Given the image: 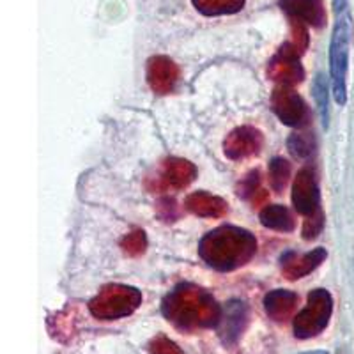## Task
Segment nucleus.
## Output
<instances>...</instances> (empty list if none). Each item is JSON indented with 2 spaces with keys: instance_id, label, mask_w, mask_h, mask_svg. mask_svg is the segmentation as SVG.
<instances>
[{
  "instance_id": "9",
  "label": "nucleus",
  "mask_w": 354,
  "mask_h": 354,
  "mask_svg": "<svg viewBox=\"0 0 354 354\" xmlns=\"http://www.w3.org/2000/svg\"><path fill=\"white\" fill-rule=\"evenodd\" d=\"M280 8L294 20H301L314 27H322L326 21L322 0H280Z\"/></svg>"
},
{
  "instance_id": "7",
  "label": "nucleus",
  "mask_w": 354,
  "mask_h": 354,
  "mask_svg": "<svg viewBox=\"0 0 354 354\" xmlns=\"http://www.w3.org/2000/svg\"><path fill=\"white\" fill-rule=\"evenodd\" d=\"M292 189V202L294 207L298 209V213L305 214L306 218L321 214V207H319V189L317 185H315L312 170L303 169L298 174V177H296Z\"/></svg>"
},
{
  "instance_id": "5",
  "label": "nucleus",
  "mask_w": 354,
  "mask_h": 354,
  "mask_svg": "<svg viewBox=\"0 0 354 354\" xmlns=\"http://www.w3.org/2000/svg\"><path fill=\"white\" fill-rule=\"evenodd\" d=\"M142 301V296L133 287L112 286L103 289V292L91 303V312L101 319H117L129 315Z\"/></svg>"
},
{
  "instance_id": "2",
  "label": "nucleus",
  "mask_w": 354,
  "mask_h": 354,
  "mask_svg": "<svg viewBox=\"0 0 354 354\" xmlns=\"http://www.w3.org/2000/svg\"><path fill=\"white\" fill-rule=\"evenodd\" d=\"M335 27L330 44V73L331 91L338 105L347 103V68H349V48L353 37V20L349 8L335 11Z\"/></svg>"
},
{
  "instance_id": "10",
  "label": "nucleus",
  "mask_w": 354,
  "mask_h": 354,
  "mask_svg": "<svg viewBox=\"0 0 354 354\" xmlns=\"http://www.w3.org/2000/svg\"><path fill=\"white\" fill-rule=\"evenodd\" d=\"M324 259H326V252L322 248H317L314 252H310V254L303 255V257L287 254L286 257H282V262L283 270L289 274V278H301L305 274H308L310 271H314Z\"/></svg>"
},
{
  "instance_id": "1",
  "label": "nucleus",
  "mask_w": 354,
  "mask_h": 354,
  "mask_svg": "<svg viewBox=\"0 0 354 354\" xmlns=\"http://www.w3.org/2000/svg\"><path fill=\"white\" fill-rule=\"evenodd\" d=\"M255 248L257 243L250 232L236 227H221L202 239L198 252L209 266L229 271L245 264L255 254Z\"/></svg>"
},
{
  "instance_id": "4",
  "label": "nucleus",
  "mask_w": 354,
  "mask_h": 354,
  "mask_svg": "<svg viewBox=\"0 0 354 354\" xmlns=\"http://www.w3.org/2000/svg\"><path fill=\"white\" fill-rule=\"evenodd\" d=\"M333 312V299L330 292L317 289L308 294V305L294 321V335L298 338H310L321 333L330 322Z\"/></svg>"
},
{
  "instance_id": "11",
  "label": "nucleus",
  "mask_w": 354,
  "mask_h": 354,
  "mask_svg": "<svg viewBox=\"0 0 354 354\" xmlns=\"http://www.w3.org/2000/svg\"><path fill=\"white\" fill-rule=\"evenodd\" d=\"M296 301H298V296L294 292H289V290H274V292L266 296V312L274 321H283L289 315L290 310L294 308Z\"/></svg>"
},
{
  "instance_id": "16",
  "label": "nucleus",
  "mask_w": 354,
  "mask_h": 354,
  "mask_svg": "<svg viewBox=\"0 0 354 354\" xmlns=\"http://www.w3.org/2000/svg\"><path fill=\"white\" fill-rule=\"evenodd\" d=\"M312 140L306 135H292L289 138V149L296 158H306L312 154Z\"/></svg>"
},
{
  "instance_id": "14",
  "label": "nucleus",
  "mask_w": 354,
  "mask_h": 354,
  "mask_svg": "<svg viewBox=\"0 0 354 354\" xmlns=\"http://www.w3.org/2000/svg\"><path fill=\"white\" fill-rule=\"evenodd\" d=\"M314 100L317 105L319 115H321V122L324 128L330 126V84L328 78L319 73L314 80Z\"/></svg>"
},
{
  "instance_id": "6",
  "label": "nucleus",
  "mask_w": 354,
  "mask_h": 354,
  "mask_svg": "<svg viewBox=\"0 0 354 354\" xmlns=\"http://www.w3.org/2000/svg\"><path fill=\"white\" fill-rule=\"evenodd\" d=\"M246 321H248V306L239 299H232L227 303L220 312V319L216 322L218 335H220L221 342L225 346H232L238 342L245 331Z\"/></svg>"
},
{
  "instance_id": "8",
  "label": "nucleus",
  "mask_w": 354,
  "mask_h": 354,
  "mask_svg": "<svg viewBox=\"0 0 354 354\" xmlns=\"http://www.w3.org/2000/svg\"><path fill=\"white\" fill-rule=\"evenodd\" d=\"M273 109L277 115L287 126H303L306 122V105L298 94L283 87L277 91L273 96Z\"/></svg>"
},
{
  "instance_id": "13",
  "label": "nucleus",
  "mask_w": 354,
  "mask_h": 354,
  "mask_svg": "<svg viewBox=\"0 0 354 354\" xmlns=\"http://www.w3.org/2000/svg\"><path fill=\"white\" fill-rule=\"evenodd\" d=\"M197 11L204 12L207 17H218V15H232L243 9L245 0H192Z\"/></svg>"
},
{
  "instance_id": "17",
  "label": "nucleus",
  "mask_w": 354,
  "mask_h": 354,
  "mask_svg": "<svg viewBox=\"0 0 354 354\" xmlns=\"http://www.w3.org/2000/svg\"><path fill=\"white\" fill-rule=\"evenodd\" d=\"M301 354H330L326 351H308V353H301Z\"/></svg>"
},
{
  "instance_id": "15",
  "label": "nucleus",
  "mask_w": 354,
  "mask_h": 354,
  "mask_svg": "<svg viewBox=\"0 0 354 354\" xmlns=\"http://www.w3.org/2000/svg\"><path fill=\"white\" fill-rule=\"evenodd\" d=\"M289 174H290V165L283 160V158H274V160L271 161L270 177H271V186L274 188V192H278V194L282 192Z\"/></svg>"
},
{
  "instance_id": "3",
  "label": "nucleus",
  "mask_w": 354,
  "mask_h": 354,
  "mask_svg": "<svg viewBox=\"0 0 354 354\" xmlns=\"http://www.w3.org/2000/svg\"><path fill=\"white\" fill-rule=\"evenodd\" d=\"M165 312L169 319L181 326H188L189 322H195L198 326H209L218 322L221 308L214 305L207 294L198 290L195 294L177 290L172 294V298H169Z\"/></svg>"
},
{
  "instance_id": "12",
  "label": "nucleus",
  "mask_w": 354,
  "mask_h": 354,
  "mask_svg": "<svg viewBox=\"0 0 354 354\" xmlns=\"http://www.w3.org/2000/svg\"><path fill=\"white\" fill-rule=\"evenodd\" d=\"M261 223L268 229L280 230V232H290L294 230V220L289 209L283 205H268L261 213Z\"/></svg>"
}]
</instances>
